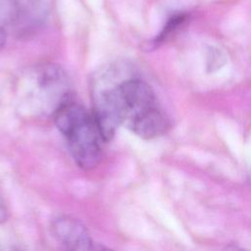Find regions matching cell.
Here are the masks:
<instances>
[{"label":"cell","instance_id":"cell-6","mask_svg":"<svg viewBox=\"0 0 251 251\" xmlns=\"http://www.w3.org/2000/svg\"><path fill=\"white\" fill-rule=\"evenodd\" d=\"M208 61H211V63L210 64H208V67L210 68H212V70H213V68L214 67H216V68H219V67H221L222 66V57H221V53H219V51L218 50H216V51H213V50H211V56L209 57V59H208Z\"/></svg>","mask_w":251,"mask_h":251},{"label":"cell","instance_id":"cell-7","mask_svg":"<svg viewBox=\"0 0 251 251\" xmlns=\"http://www.w3.org/2000/svg\"><path fill=\"white\" fill-rule=\"evenodd\" d=\"M8 217V211H7V208H6V205L0 195V224L2 222H4Z\"/></svg>","mask_w":251,"mask_h":251},{"label":"cell","instance_id":"cell-8","mask_svg":"<svg viewBox=\"0 0 251 251\" xmlns=\"http://www.w3.org/2000/svg\"><path fill=\"white\" fill-rule=\"evenodd\" d=\"M92 251H114V250L110 249L109 247L105 246L104 244H101V243H95V244L93 245Z\"/></svg>","mask_w":251,"mask_h":251},{"label":"cell","instance_id":"cell-5","mask_svg":"<svg viewBox=\"0 0 251 251\" xmlns=\"http://www.w3.org/2000/svg\"><path fill=\"white\" fill-rule=\"evenodd\" d=\"M185 19H186V16L184 14H177V15H175L172 18H170L168 23L164 26V29L157 37L156 41L161 42V41L165 40L170 34H172V32L174 30H176L179 25H181V24L185 21Z\"/></svg>","mask_w":251,"mask_h":251},{"label":"cell","instance_id":"cell-3","mask_svg":"<svg viewBox=\"0 0 251 251\" xmlns=\"http://www.w3.org/2000/svg\"><path fill=\"white\" fill-rule=\"evenodd\" d=\"M52 237L62 251H92V242L86 226L77 219L62 215L53 220Z\"/></svg>","mask_w":251,"mask_h":251},{"label":"cell","instance_id":"cell-4","mask_svg":"<svg viewBox=\"0 0 251 251\" xmlns=\"http://www.w3.org/2000/svg\"><path fill=\"white\" fill-rule=\"evenodd\" d=\"M25 5L20 0H0V32L5 34L11 28L20 29Z\"/></svg>","mask_w":251,"mask_h":251},{"label":"cell","instance_id":"cell-1","mask_svg":"<svg viewBox=\"0 0 251 251\" xmlns=\"http://www.w3.org/2000/svg\"><path fill=\"white\" fill-rule=\"evenodd\" d=\"M112 90L122 125L136 135L151 139L168 129L169 121L148 83L138 78H126L112 84Z\"/></svg>","mask_w":251,"mask_h":251},{"label":"cell","instance_id":"cell-9","mask_svg":"<svg viewBox=\"0 0 251 251\" xmlns=\"http://www.w3.org/2000/svg\"><path fill=\"white\" fill-rule=\"evenodd\" d=\"M224 251H251V250H248V249L239 247V246L234 245V244H230V245H227V246L224 249Z\"/></svg>","mask_w":251,"mask_h":251},{"label":"cell","instance_id":"cell-2","mask_svg":"<svg viewBox=\"0 0 251 251\" xmlns=\"http://www.w3.org/2000/svg\"><path fill=\"white\" fill-rule=\"evenodd\" d=\"M53 117L77 166L83 170L94 169L101 161L104 139L93 114L71 95L55 110Z\"/></svg>","mask_w":251,"mask_h":251}]
</instances>
